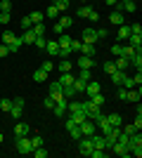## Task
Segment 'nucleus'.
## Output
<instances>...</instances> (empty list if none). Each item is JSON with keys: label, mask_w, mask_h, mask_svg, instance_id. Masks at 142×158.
I'll use <instances>...</instances> for the list:
<instances>
[{"label": "nucleus", "mask_w": 142, "mask_h": 158, "mask_svg": "<svg viewBox=\"0 0 142 158\" xmlns=\"http://www.w3.org/2000/svg\"><path fill=\"white\" fill-rule=\"evenodd\" d=\"M21 113H24V97H17V99H12L10 116H12L14 120H19V118H21Z\"/></svg>", "instance_id": "nucleus-1"}, {"label": "nucleus", "mask_w": 142, "mask_h": 158, "mask_svg": "<svg viewBox=\"0 0 142 158\" xmlns=\"http://www.w3.org/2000/svg\"><path fill=\"white\" fill-rule=\"evenodd\" d=\"M69 26H74V19H71V17H67V14H59V21L54 24V33L59 35V33H64Z\"/></svg>", "instance_id": "nucleus-2"}, {"label": "nucleus", "mask_w": 142, "mask_h": 158, "mask_svg": "<svg viewBox=\"0 0 142 158\" xmlns=\"http://www.w3.org/2000/svg\"><path fill=\"white\" fill-rule=\"evenodd\" d=\"M17 151H19V153H24V156L33 151V144H31L28 135H26V137H17Z\"/></svg>", "instance_id": "nucleus-3"}, {"label": "nucleus", "mask_w": 142, "mask_h": 158, "mask_svg": "<svg viewBox=\"0 0 142 158\" xmlns=\"http://www.w3.org/2000/svg\"><path fill=\"white\" fill-rule=\"evenodd\" d=\"M52 111H54V116H67V111H69V99L67 97H62V99H57L54 102V106H52Z\"/></svg>", "instance_id": "nucleus-4"}, {"label": "nucleus", "mask_w": 142, "mask_h": 158, "mask_svg": "<svg viewBox=\"0 0 142 158\" xmlns=\"http://www.w3.org/2000/svg\"><path fill=\"white\" fill-rule=\"evenodd\" d=\"M93 139L90 137H81L78 139V151H81V156H90V153H93Z\"/></svg>", "instance_id": "nucleus-5"}, {"label": "nucleus", "mask_w": 142, "mask_h": 158, "mask_svg": "<svg viewBox=\"0 0 142 158\" xmlns=\"http://www.w3.org/2000/svg\"><path fill=\"white\" fill-rule=\"evenodd\" d=\"M114 7H116V12H123V14H126V12H135V10H137L135 0H118Z\"/></svg>", "instance_id": "nucleus-6"}, {"label": "nucleus", "mask_w": 142, "mask_h": 158, "mask_svg": "<svg viewBox=\"0 0 142 158\" xmlns=\"http://www.w3.org/2000/svg\"><path fill=\"white\" fill-rule=\"evenodd\" d=\"M78 127H81V135H83V137H90V135H95V132H97V125H95L93 120H88V118L83 120Z\"/></svg>", "instance_id": "nucleus-7"}, {"label": "nucleus", "mask_w": 142, "mask_h": 158, "mask_svg": "<svg viewBox=\"0 0 142 158\" xmlns=\"http://www.w3.org/2000/svg\"><path fill=\"white\" fill-rule=\"evenodd\" d=\"M81 43H90V45H95V43H97V31H95V28H85V31L81 33Z\"/></svg>", "instance_id": "nucleus-8"}, {"label": "nucleus", "mask_w": 142, "mask_h": 158, "mask_svg": "<svg viewBox=\"0 0 142 158\" xmlns=\"http://www.w3.org/2000/svg\"><path fill=\"white\" fill-rule=\"evenodd\" d=\"M83 92L88 94V97H93V94L102 92V85L97 83V80H88V83H85V90H83Z\"/></svg>", "instance_id": "nucleus-9"}, {"label": "nucleus", "mask_w": 142, "mask_h": 158, "mask_svg": "<svg viewBox=\"0 0 142 158\" xmlns=\"http://www.w3.org/2000/svg\"><path fill=\"white\" fill-rule=\"evenodd\" d=\"M78 54H85V57H95V54H97V47L90 45V43H81V47H78Z\"/></svg>", "instance_id": "nucleus-10"}, {"label": "nucleus", "mask_w": 142, "mask_h": 158, "mask_svg": "<svg viewBox=\"0 0 142 158\" xmlns=\"http://www.w3.org/2000/svg\"><path fill=\"white\" fill-rule=\"evenodd\" d=\"M28 132H31V127H28L26 123H17V127H14V139L17 137H26Z\"/></svg>", "instance_id": "nucleus-11"}, {"label": "nucleus", "mask_w": 142, "mask_h": 158, "mask_svg": "<svg viewBox=\"0 0 142 158\" xmlns=\"http://www.w3.org/2000/svg\"><path fill=\"white\" fill-rule=\"evenodd\" d=\"M109 21H111V24H114V26H123V24H126V17H123V12H111V17H109Z\"/></svg>", "instance_id": "nucleus-12"}, {"label": "nucleus", "mask_w": 142, "mask_h": 158, "mask_svg": "<svg viewBox=\"0 0 142 158\" xmlns=\"http://www.w3.org/2000/svg\"><path fill=\"white\" fill-rule=\"evenodd\" d=\"M111 151H114L116 153V156H130V151H128V146H126V144H118V142H114V146H111Z\"/></svg>", "instance_id": "nucleus-13"}, {"label": "nucleus", "mask_w": 142, "mask_h": 158, "mask_svg": "<svg viewBox=\"0 0 142 158\" xmlns=\"http://www.w3.org/2000/svg\"><path fill=\"white\" fill-rule=\"evenodd\" d=\"M140 97H142V90H140V87H130L126 102H135V104H137V102H140Z\"/></svg>", "instance_id": "nucleus-14"}, {"label": "nucleus", "mask_w": 142, "mask_h": 158, "mask_svg": "<svg viewBox=\"0 0 142 158\" xmlns=\"http://www.w3.org/2000/svg\"><path fill=\"white\" fill-rule=\"evenodd\" d=\"M95 66V59L93 57H85V54H81L78 57V69H93Z\"/></svg>", "instance_id": "nucleus-15"}, {"label": "nucleus", "mask_w": 142, "mask_h": 158, "mask_svg": "<svg viewBox=\"0 0 142 158\" xmlns=\"http://www.w3.org/2000/svg\"><path fill=\"white\" fill-rule=\"evenodd\" d=\"M45 52L50 54V57H57V52H59V45H57V40H50V43H45Z\"/></svg>", "instance_id": "nucleus-16"}, {"label": "nucleus", "mask_w": 142, "mask_h": 158, "mask_svg": "<svg viewBox=\"0 0 142 158\" xmlns=\"http://www.w3.org/2000/svg\"><path fill=\"white\" fill-rule=\"evenodd\" d=\"M109 76H111V83L118 87V85L123 83V78H126V71H118V69H116V71H114V73H109Z\"/></svg>", "instance_id": "nucleus-17"}, {"label": "nucleus", "mask_w": 142, "mask_h": 158, "mask_svg": "<svg viewBox=\"0 0 142 158\" xmlns=\"http://www.w3.org/2000/svg\"><path fill=\"white\" fill-rule=\"evenodd\" d=\"M107 123L111 127H121V116L118 113H107Z\"/></svg>", "instance_id": "nucleus-18"}, {"label": "nucleus", "mask_w": 142, "mask_h": 158, "mask_svg": "<svg viewBox=\"0 0 142 158\" xmlns=\"http://www.w3.org/2000/svg\"><path fill=\"white\" fill-rule=\"evenodd\" d=\"M76 14H78V19H88L90 14H93V7H90V5H81Z\"/></svg>", "instance_id": "nucleus-19"}, {"label": "nucleus", "mask_w": 142, "mask_h": 158, "mask_svg": "<svg viewBox=\"0 0 142 158\" xmlns=\"http://www.w3.org/2000/svg\"><path fill=\"white\" fill-rule=\"evenodd\" d=\"M130 35V26L128 24H123V26H118V43H123V40H128Z\"/></svg>", "instance_id": "nucleus-20"}, {"label": "nucleus", "mask_w": 142, "mask_h": 158, "mask_svg": "<svg viewBox=\"0 0 142 158\" xmlns=\"http://www.w3.org/2000/svg\"><path fill=\"white\" fill-rule=\"evenodd\" d=\"M128 45L142 47V35H140V33H130V35H128Z\"/></svg>", "instance_id": "nucleus-21"}, {"label": "nucleus", "mask_w": 142, "mask_h": 158, "mask_svg": "<svg viewBox=\"0 0 142 158\" xmlns=\"http://www.w3.org/2000/svg\"><path fill=\"white\" fill-rule=\"evenodd\" d=\"M21 47H24V38H14V43H10L7 50H10V52H19Z\"/></svg>", "instance_id": "nucleus-22"}, {"label": "nucleus", "mask_w": 142, "mask_h": 158, "mask_svg": "<svg viewBox=\"0 0 142 158\" xmlns=\"http://www.w3.org/2000/svg\"><path fill=\"white\" fill-rule=\"evenodd\" d=\"M71 40H74L71 35H67V33H59V38H57V45H59V47H69V45H71Z\"/></svg>", "instance_id": "nucleus-23"}, {"label": "nucleus", "mask_w": 142, "mask_h": 158, "mask_svg": "<svg viewBox=\"0 0 142 158\" xmlns=\"http://www.w3.org/2000/svg\"><path fill=\"white\" fill-rule=\"evenodd\" d=\"M114 66L118 69V71H126L130 64H128V59H126V57H116V59H114Z\"/></svg>", "instance_id": "nucleus-24"}, {"label": "nucleus", "mask_w": 142, "mask_h": 158, "mask_svg": "<svg viewBox=\"0 0 142 158\" xmlns=\"http://www.w3.org/2000/svg\"><path fill=\"white\" fill-rule=\"evenodd\" d=\"M57 69H59V73H69L71 69H74V64H71V59H62Z\"/></svg>", "instance_id": "nucleus-25"}, {"label": "nucleus", "mask_w": 142, "mask_h": 158, "mask_svg": "<svg viewBox=\"0 0 142 158\" xmlns=\"http://www.w3.org/2000/svg\"><path fill=\"white\" fill-rule=\"evenodd\" d=\"M74 80H76V76H71V71H69V73H62L59 83H62V87H64V85H74Z\"/></svg>", "instance_id": "nucleus-26"}, {"label": "nucleus", "mask_w": 142, "mask_h": 158, "mask_svg": "<svg viewBox=\"0 0 142 158\" xmlns=\"http://www.w3.org/2000/svg\"><path fill=\"white\" fill-rule=\"evenodd\" d=\"M21 38H24V45H33V40H36V33L31 31V28H28V31H24V35H21Z\"/></svg>", "instance_id": "nucleus-27"}, {"label": "nucleus", "mask_w": 142, "mask_h": 158, "mask_svg": "<svg viewBox=\"0 0 142 158\" xmlns=\"http://www.w3.org/2000/svg\"><path fill=\"white\" fill-rule=\"evenodd\" d=\"M62 94H64L67 99H71V97H76L78 92L74 90V85H64V87H62Z\"/></svg>", "instance_id": "nucleus-28"}, {"label": "nucleus", "mask_w": 142, "mask_h": 158, "mask_svg": "<svg viewBox=\"0 0 142 158\" xmlns=\"http://www.w3.org/2000/svg\"><path fill=\"white\" fill-rule=\"evenodd\" d=\"M33 80L36 83H43V80H47V73L43 69H38V71H33Z\"/></svg>", "instance_id": "nucleus-29"}, {"label": "nucleus", "mask_w": 142, "mask_h": 158, "mask_svg": "<svg viewBox=\"0 0 142 158\" xmlns=\"http://www.w3.org/2000/svg\"><path fill=\"white\" fill-rule=\"evenodd\" d=\"M14 38H17V35H14L12 31H5V33H2V45H10V43H14Z\"/></svg>", "instance_id": "nucleus-30"}, {"label": "nucleus", "mask_w": 142, "mask_h": 158, "mask_svg": "<svg viewBox=\"0 0 142 158\" xmlns=\"http://www.w3.org/2000/svg\"><path fill=\"white\" fill-rule=\"evenodd\" d=\"M69 135H71V139H76V142H78V139L83 137V135H81V127H78V125H74V127H69Z\"/></svg>", "instance_id": "nucleus-31"}, {"label": "nucleus", "mask_w": 142, "mask_h": 158, "mask_svg": "<svg viewBox=\"0 0 142 158\" xmlns=\"http://www.w3.org/2000/svg\"><path fill=\"white\" fill-rule=\"evenodd\" d=\"M52 5L57 7V10H59V14H62V12H64V10H69V0H54Z\"/></svg>", "instance_id": "nucleus-32"}, {"label": "nucleus", "mask_w": 142, "mask_h": 158, "mask_svg": "<svg viewBox=\"0 0 142 158\" xmlns=\"http://www.w3.org/2000/svg\"><path fill=\"white\" fill-rule=\"evenodd\" d=\"M28 19H31V24H43V12H31Z\"/></svg>", "instance_id": "nucleus-33"}, {"label": "nucleus", "mask_w": 142, "mask_h": 158, "mask_svg": "<svg viewBox=\"0 0 142 158\" xmlns=\"http://www.w3.org/2000/svg\"><path fill=\"white\" fill-rule=\"evenodd\" d=\"M50 94H62V83H59V80L50 83Z\"/></svg>", "instance_id": "nucleus-34"}, {"label": "nucleus", "mask_w": 142, "mask_h": 158, "mask_svg": "<svg viewBox=\"0 0 142 158\" xmlns=\"http://www.w3.org/2000/svg\"><path fill=\"white\" fill-rule=\"evenodd\" d=\"M123 87H126V90H130V87H137L135 85V80H133V76H126V78H123V83H121Z\"/></svg>", "instance_id": "nucleus-35"}, {"label": "nucleus", "mask_w": 142, "mask_h": 158, "mask_svg": "<svg viewBox=\"0 0 142 158\" xmlns=\"http://www.w3.org/2000/svg\"><path fill=\"white\" fill-rule=\"evenodd\" d=\"M78 78L83 80V83H88V80H93V73H90V69H81V76Z\"/></svg>", "instance_id": "nucleus-36"}, {"label": "nucleus", "mask_w": 142, "mask_h": 158, "mask_svg": "<svg viewBox=\"0 0 142 158\" xmlns=\"http://www.w3.org/2000/svg\"><path fill=\"white\" fill-rule=\"evenodd\" d=\"M31 31H33L36 35H45V24H33V26H31Z\"/></svg>", "instance_id": "nucleus-37"}, {"label": "nucleus", "mask_w": 142, "mask_h": 158, "mask_svg": "<svg viewBox=\"0 0 142 158\" xmlns=\"http://www.w3.org/2000/svg\"><path fill=\"white\" fill-rule=\"evenodd\" d=\"M90 102H93V104H97V106H102V104H104V94H102V92L93 94V97H90Z\"/></svg>", "instance_id": "nucleus-38"}, {"label": "nucleus", "mask_w": 142, "mask_h": 158, "mask_svg": "<svg viewBox=\"0 0 142 158\" xmlns=\"http://www.w3.org/2000/svg\"><path fill=\"white\" fill-rule=\"evenodd\" d=\"M31 153H33L36 158H47V151H45V149H43V146H36V149H33V151H31Z\"/></svg>", "instance_id": "nucleus-39"}, {"label": "nucleus", "mask_w": 142, "mask_h": 158, "mask_svg": "<svg viewBox=\"0 0 142 158\" xmlns=\"http://www.w3.org/2000/svg\"><path fill=\"white\" fill-rule=\"evenodd\" d=\"M71 47H59V52H57V57H62V59H67V57H71Z\"/></svg>", "instance_id": "nucleus-40"}, {"label": "nucleus", "mask_w": 142, "mask_h": 158, "mask_svg": "<svg viewBox=\"0 0 142 158\" xmlns=\"http://www.w3.org/2000/svg\"><path fill=\"white\" fill-rule=\"evenodd\" d=\"M102 69H104V73H107V76H109V73H114V71H116L114 61H104V64H102Z\"/></svg>", "instance_id": "nucleus-41"}, {"label": "nucleus", "mask_w": 142, "mask_h": 158, "mask_svg": "<svg viewBox=\"0 0 142 158\" xmlns=\"http://www.w3.org/2000/svg\"><path fill=\"white\" fill-rule=\"evenodd\" d=\"M74 90H76V92H81V94H83V90H85V83H83L81 78H76V80H74Z\"/></svg>", "instance_id": "nucleus-42"}, {"label": "nucleus", "mask_w": 142, "mask_h": 158, "mask_svg": "<svg viewBox=\"0 0 142 158\" xmlns=\"http://www.w3.org/2000/svg\"><path fill=\"white\" fill-rule=\"evenodd\" d=\"M0 12H12V2L10 0H0Z\"/></svg>", "instance_id": "nucleus-43"}, {"label": "nucleus", "mask_w": 142, "mask_h": 158, "mask_svg": "<svg viewBox=\"0 0 142 158\" xmlns=\"http://www.w3.org/2000/svg\"><path fill=\"white\" fill-rule=\"evenodd\" d=\"M111 54H114V57H123V45L121 43H116V45L111 47Z\"/></svg>", "instance_id": "nucleus-44"}, {"label": "nucleus", "mask_w": 142, "mask_h": 158, "mask_svg": "<svg viewBox=\"0 0 142 158\" xmlns=\"http://www.w3.org/2000/svg\"><path fill=\"white\" fill-rule=\"evenodd\" d=\"M28 139H31V144H33V149H36V146H43V137H41V135H31Z\"/></svg>", "instance_id": "nucleus-45"}, {"label": "nucleus", "mask_w": 142, "mask_h": 158, "mask_svg": "<svg viewBox=\"0 0 142 158\" xmlns=\"http://www.w3.org/2000/svg\"><path fill=\"white\" fill-rule=\"evenodd\" d=\"M0 109H2L5 113H10V109H12V99H2V102H0Z\"/></svg>", "instance_id": "nucleus-46"}, {"label": "nucleus", "mask_w": 142, "mask_h": 158, "mask_svg": "<svg viewBox=\"0 0 142 158\" xmlns=\"http://www.w3.org/2000/svg\"><path fill=\"white\" fill-rule=\"evenodd\" d=\"M47 17H52V19H57V17H59V10H57V7H54V5H50V7H47Z\"/></svg>", "instance_id": "nucleus-47"}, {"label": "nucleus", "mask_w": 142, "mask_h": 158, "mask_svg": "<svg viewBox=\"0 0 142 158\" xmlns=\"http://www.w3.org/2000/svg\"><path fill=\"white\" fill-rule=\"evenodd\" d=\"M90 156H93V158H104V156H107V149H93Z\"/></svg>", "instance_id": "nucleus-48"}, {"label": "nucleus", "mask_w": 142, "mask_h": 158, "mask_svg": "<svg viewBox=\"0 0 142 158\" xmlns=\"http://www.w3.org/2000/svg\"><path fill=\"white\" fill-rule=\"evenodd\" d=\"M121 132H126L128 137H133V135H135V132H140V130H137L135 125H128V127H121Z\"/></svg>", "instance_id": "nucleus-49"}, {"label": "nucleus", "mask_w": 142, "mask_h": 158, "mask_svg": "<svg viewBox=\"0 0 142 158\" xmlns=\"http://www.w3.org/2000/svg\"><path fill=\"white\" fill-rule=\"evenodd\" d=\"M10 19H12V12H0V24H2V26H5Z\"/></svg>", "instance_id": "nucleus-50"}, {"label": "nucleus", "mask_w": 142, "mask_h": 158, "mask_svg": "<svg viewBox=\"0 0 142 158\" xmlns=\"http://www.w3.org/2000/svg\"><path fill=\"white\" fill-rule=\"evenodd\" d=\"M116 97L121 99V102H126V97H128V90H126L123 85H118V94H116Z\"/></svg>", "instance_id": "nucleus-51"}, {"label": "nucleus", "mask_w": 142, "mask_h": 158, "mask_svg": "<svg viewBox=\"0 0 142 158\" xmlns=\"http://www.w3.org/2000/svg\"><path fill=\"white\" fill-rule=\"evenodd\" d=\"M41 69H43V71H45V73H50V71H52V69H54V64H52V61H50V59H45V61H43V66H41Z\"/></svg>", "instance_id": "nucleus-52"}, {"label": "nucleus", "mask_w": 142, "mask_h": 158, "mask_svg": "<svg viewBox=\"0 0 142 158\" xmlns=\"http://www.w3.org/2000/svg\"><path fill=\"white\" fill-rule=\"evenodd\" d=\"M43 106H45V109H52V106H54V99L50 97V94H47V97L43 99Z\"/></svg>", "instance_id": "nucleus-53"}, {"label": "nucleus", "mask_w": 142, "mask_h": 158, "mask_svg": "<svg viewBox=\"0 0 142 158\" xmlns=\"http://www.w3.org/2000/svg\"><path fill=\"white\" fill-rule=\"evenodd\" d=\"M95 31H97V40H102V38H107V35H109L107 28H95Z\"/></svg>", "instance_id": "nucleus-54"}, {"label": "nucleus", "mask_w": 142, "mask_h": 158, "mask_svg": "<svg viewBox=\"0 0 142 158\" xmlns=\"http://www.w3.org/2000/svg\"><path fill=\"white\" fill-rule=\"evenodd\" d=\"M31 26H33V24H31V19H28V17H24V19H21V28H24V31H28Z\"/></svg>", "instance_id": "nucleus-55"}, {"label": "nucleus", "mask_w": 142, "mask_h": 158, "mask_svg": "<svg viewBox=\"0 0 142 158\" xmlns=\"http://www.w3.org/2000/svg\"><path fill=\"white\" fill-rule=\"evenodd\" d=\"M133 125L137 127V130H142V113H135V123Z\"/></svg>", "instance_id": "nucleus-56"}, {"label": "nucleus", "mask_w": 142, "mask_h": 158, "mask_svg": "<svg viewBox=\"0 0 142 158\" xmlns=\"http://www.w3.org/2000/svg\"><path fill=\"white\" fill-rule=\"evenodd\" d=\"M130 33H140L142 35V26L140 24H130Z\"/></svg>", "instance_id": "nucleus-57"}, {"label": "nucleus", "mask_w": 142, "mask_h": 158, "mask_svg": "<svg viewBox=\"0 0 142 158\" xmlns=\"http://www.w3.org/2000/svg\"><path fill=\"white\" fill-rule=\"evenodd\" d=\"M133 80H135V85L140 87V85H142V71H137L135 76H133Z\"/></svg>", "instance_id": "nucleus-58"}, {"label": "nucleus", "mask_w": 142, "mask_h": 158, "mask_svg": "<svg viewBox=\"0 0 142 158\" xmlns=\"http://www.w3.org/2000/svg\"><path fill=\"white\" fill-rule=\"evenodd\" d=\"M7 54H10V50H7V45H2V43H0V57H7Z\"/></svg>", "instance_id": "nucleus-59"}, {"label": "nucleus", "mask_w": 142, "mask_h": 158, "mask_svg": "<svg viewBox=\"0 0 142 158\" xmlns=\"http://www.w3.org/2000/svg\"><path fill=\"white\" fill-rule=\"evenodd\" d=\"M88 19H90V21H100V14H97V12H95V10H93V14H90Z\"/></svg>", "instance_id": "nucleus-60"}, {"label": "nucleus", "mask_w": 142, "mask_h": 158, "mask_svg": "<svg viewBox=\"0 0 142 158\" xmlns=\"http://www.w3.org/2000/svg\"><path fill=\"white\" fill-rule=\"evenodd\" d=\"M104 2H107V5H111V7H114L116 2H118V0H104Z\"/></svg>", "instance_id": "nucleus-61"}, {"label": "nucleus", "mask_w": 142, "mask_h": 158, "mask_svg": "<svg viewBox=\"0 0 142 158\" xmlns=\"http://www.w3.org/2000/svg\"><path fill=\"white\" fill-rule=\"evenodd\" d=\"M0 144H2V132H0Z\"/></svg>", "instance_id": "nucleus-62"}, {"label": "nucleus", "mask_w": 142, "mask_h": 158, "mask_svg": "<svg viewBox=\"0 0 142 158\" xmlns=\"http://www.w3.org/2000/svg\"><path fill=\"white\" fill-rule=\"evenodd\" d=\"M0 130H2V125H0Z\"/></svg>", "instance_id": "nucleus-63"}, {"label": "nucleus", "mask_w": 142, "mask_h": 158, "mask_svg": "<svg viewBox=\"0 0 142 158\" xmlns=\"http://www.w3.org/2000/svg\"><path fill=\"white\" fill-rule=\"evenodd\" d=\"M52 2H54V0H52Z\"/></svg>", "instance_id": "nucleus-64"}]
</instances>
